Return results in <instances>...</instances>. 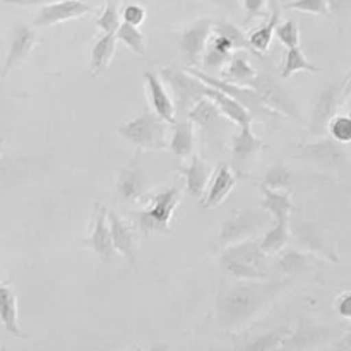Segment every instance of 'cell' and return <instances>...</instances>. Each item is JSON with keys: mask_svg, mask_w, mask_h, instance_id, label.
<instances>
[{"mask_svg": "<svg viewBox=\"0 0 351 351\" xmlns=\"http://www.w3.org/2000/svg\"><path fill=\"white\" fill-rule=\"evenodd\" d=\"M290 219H276L274 225L263 233V237H261L259 240V245L267 256L278 254L280 250L285 249V245H287L288 240H290Z\"/></svg>", "mask_w": 351, "mask_h": 351, "instance_id": "d4e9b609", "label": "cell"}, {"mask_svg": "<svg viewBox=\"0 0 351 351\" xmlns=\"http://www.w3.org/2000/svg\"><path fill=\"white\" fill-rule=\"evenodd\" d=\"M281 9L278 5L276 0L271 2V12L267 16L266 23H263L261 26H257L256 29H252V33L247 36L250 45V50L256 51V53H266L271 47V41H273L274 31H276V26L281 23Z\"/></svg>", "mask_w": 351, "mask_h": 351, "instance_id": "ffe728a7", "label": "cell"}, {"mask_svg": "<svg viewBox=\"0 0 351 351\" xmlns=\"http://www.w3.org/2000/svg\"><path fill=\"white\" fill-rule=\"evenodd\" d=\"M283 7L290 10H298V12L314 14V16H329L326 0H291V2L285 3Z\"/></svg>", "mask_w": 351, "mask_h": 351, "instance_id": "8d00e7d4", "label": "cell"}, {"mask_svg": "<svg viewBox=\"0 0 351 351\" xmlns=\"http://www.w3.org/2000/svg\"><path fill=\"white\" fill-rule=\"evenodd\" d=\"M34 41H36V34H34L33 27L27 26V24H21V26H17L16 29H14L9 53H7L5 62H3L2 77H7L9 72L12 71L16 65L24 62V58H26L27 55H29V51L33 50Z\"/></svg>", "mask_w": 351, "mask_h": 351, "instance_id": "9a60e30c", "label": "cell"}, {"mask_svg": "<svg viewBox=\"0 0 351 351\" xmlns=\"http://www.w3.org/2000/svg\"><path fill=\"white\" fill-rule=\"evenodd\" d=\"M274 351H285V350H283V345H281L280 348H276V350H274Z\"/></svg>", "mask_w": 351, "mask_h": 351, "instance_id": "7dc6e473", "label": "cell"}, {"mask_svg": "<svg viewBox=\"0 0 351 351\" xmlns=\"http://www.w3.org/2000/svg\"><path fill=\"white\" fill-rule=\"evenodd\" d=\"M161 79L167 86H170L171 95L175 98V113L187 115L189 110L201 101L202 98H208L209 86L204 84L199 77H195L191 72L177 71V69H161Z\"/></svg>", "mask_w": 351, "mask_h": 351, "instance_id": "5b68a950", "label": "cell"}, {"mask_svg": "<svg viewBox=\"0 0 351 351\" xmlns=\"http://www.w3.org/2000/svg\"><path fill=\"white\" fill-rule=\"evenodd\" d=\"M180 189L170 187L153 195L144 211L136 213L137 226L143 233H163L170 230L171 216L180 202Z\"/></svg>", "mask_w": 351, "mask_h": 351, "instance_id": "8992f818", "label": "cell"}, {"mask_svg": "<svg viewBox=\"0 0 351 351\" xmlns=\"http://www.w3.org/2000/svg\"><path fill=\"white\" fill-rule=\"evenodd\" d=\"M3 137H0V156H2V149H3Z\"/></svg>", "mask_w": 351, "mask_h": 351, "instance_id": "bcb514c9", "label": "cell"}, {"mask_svg": "<svg viewBox=\"0 0 351 351\" xmlns=\"http://www.w3.org/2000/svg\"><path fill=\"white\" fill-rule=\"evenodd\" d=\"M213 26H215V21L204 17V19L195 21L192 26H189L180 34L178 47H180L182 55L191 67H199V64H201V58L213 34Z\"/></svg>", "mask_w": 351, "mask_h": 351, "instance_id": "52a82bcc", "label": "cell"}, {"mask_svg": "<svg viewBox=\"0 0 351 351\" xmlns=\"http://www.w3.org/2000/svg\"><path fill=\"white\" fill-rule=\"evenodd\" d=\"M276 266L283 274H297L307 267V257L298 250H290L278 259Z\"/></svg>", "mask_w": 351, "mask_h": 351, "instance_id": "836d02e7", "label": "cell"}, {"mask_svg": "<svg viewBox=\"0 0 351 351\" xmlns=\"http://www.w3.org/2000/svg\"><path fill=\"white\" fill-rule=\"evenodd\" d=\"M343 151L339 149V146L332 141H319V143L308 144L302 149L300 158L302 160H307L311 163L319 165V167L324 168H332L338 167L343 160Z\"/></svg>", "mask_w": 351, "mask_h": 351, "instance_id": "d6986e66", "label": "cell"}, {"mask_svg": "<svg viewBox=\"0 0 351 351\" xmlns=\"http://www.w3.org/2000/svg\"><path fill=\"white\" fill-rule=\"evenodd\" d=\"M269 223L271 216L263 208L242 209L221 225L218 233V247L223 250L225 247L252 240L256 235L266 232Z\"/></svg>", "mask_w": 351, "mask_h": 351, "instance_id": "277c9868", "label": "cell"}, {"mask_svg": "<svg viewBox=\"0 0 351 351\" xmlns=\"http://www.w3.org/2000/svg\"><path fill=\"white\" fill-rule=\"evenodd\" d=\"M348 117H351V106H350V115Z\"/></svg>", "mask_w": 351, "mask_h": 351, "instance_id": "f907efd6", "label": "cell"}, {"mask_svg": "<svg viewBox=\"0 0 351 351\" xmlns=\"http://www.w3.org/2000/svg\"><path fill=\"white\" fill-rule=\"evenodd\" d=\"M243 10H245V24L250 23L256 17L264 16V7L266 0H242Z\"/></svg>", "mask_w": 351, "mask_h": 351, "instance_id": "f35d334b", "label": "cell"}, {"mask_svg": "<svg viewBox=\"0 0 351 351\" xmlns=\"http://www.w3.org/2000/svg\"><path fill=\"white\" fill-rule=\"evenodd\" d=\"M106 215H108L106 208H101V206H99L98 215H96L95 218V228H93L91 235L84 240L86 245L101 259V263H108L113 257V254H115V247H113L112 233H110L108 218H106Z\"/></svg>", "mask_w": 351, "mask_h": 351, "instance_id": "2e32d148", "label": "cell"}, {"mask_svg": "<svg viewBox=\"0 0 351 351\" xmlns=\"http://www.w3.org/2000/svg\"><path fill=\"white\" fill-rule=\"evenodd\" d=\"M117 50L115 33H103L91 50V74L99 75L112 62Z\"/></svg>", "mask_w": 351, "mask_h": 351, "instance_id": "4316f807", "label": "cell"}, {"mask_svg": "<svg viewBox=\"0 0 351 351\" xmlns=\"http://www.w3.org/2000/svg\"><path fill=\"white\" fill-rule=\"evenodd\" d=\"M91 12V7L84 0H64V2L43 5L38 16L34 17V27H48L55 24L65 23V21L79 19Z\"/></svg>", "mask_w": 351, "mask_h": 351, "instance_id": "9c48e42d", "label": "cell"}, {"mask_svg": "<svg viewBox=\"0 0 351 351\" xmlns=\"http://www.w3.org/2000/svg\"><path fill=\"white\" fill-rule=\"evenodd\" d=\"M237 185L235 171L232 167L226 163H219L218 168L213 171V177L209 180L208 189L204 192V201H202V208L211 209L221 204Z\"/></svg>", "mask_w": 351, "mask_h": 351, "instance_id": "8fae6325", "label": "cell"}, {"mask_svg": "<svg viewBox=\"0 0 351 351\" xmlns=\"http://www.w3.org/2000/svg\"><path fill=\"white\" fill-rule=\"evenodd\" d=\"M339 91H341V89H339L336 84H332L329 86L328 89H324L322 95L319 96L317 103H315L314 113H312V122H311V130L312 134H315V136L324 134V130L328 129V123L331 122L332 117L336 115Z\"/></svg>", "mask_w": 351, "mask_h": 351, "instance_id": "e0dca14e", "label": "cell"}, {"mask_svg": "<svg viewBox=\"0 0 351 351\" xmlns=\"http://www.w3.org/2000/svg\"><path fill=\"white\" fill-rule=\"evenodd\" d=\"M219 115H221V113H219V110L216 108L215 103H213L209 98H202L201 101L195 103V105L189 110L185 119L191 120L194 125L206 127V129H208V127L215 125V123L218 122Z\"/></svg>", "mask_w": 351, "mask_h": 351, "instance_id": "f1b7e54d", "label": "cell"}, {"mask_svg": "<svg viewBox=\"0 0 351 351\" xmlns=\"http://www.w3.org/2000/svg\"><path fill=\"white\" fill-rule=\"evenodd\" d=\"M178 173L185 178V189L194 197L204 195L209 180L213 177V168L208 161L202 160L199 154H192L189 165H178Z\"/></svg>", "mask_w": 351, "mask_h": 351, "instance_id": "5bb4252c", "label": "cell"}, {"mask_svg": "<svg viewBox=\"0 0 351 351\" xmlns=\"http://www.w3.org/2000/svg\"><path fill=\"white\" fill-rule=\"evenodd\" d=\"M0 324L9 335L16 336V338H26V335L19 328L17 297L7 283H0Z\"/></svg>", "mask_w": 351, "mask_h": 351, "instance_id": "44dd1931", "label": "cell"}, {"mask_svg": "<svg viewBox=\"0 0 351 351\" xmlns=\"http://www.w3.org/2000/svg\"><path fill=\"white\" fill-rule=\"evenodd\" d=\"M208 98L215 103L216 108L219 110V113H221L223 117H226L228 120H232V122L237 123L239 127L243 125V123L250 122L249 110H247L243 105H240L235 98H232V96L226 95V93H223V91H219V89L211 88V86H209Z\"/></svg>", "mask_w": 351, "mask_h": 351, "instance_id": "cb8c5ba5", "label": "cell"}, {"mask_svg": "<svg viewBox=\"0 0 351 351\" xmlns=\"http://www.w3.org/2000/svg\"><path fill=\"white\" fill-rule=\"evenodd\" d=\"M223 81L230 82V84L235 86H250L252 81L256 79L257 71L252 67L250 60L247 58V55H243L242 50L233 51L230 60L226 62V65L221 71Z\"/></svg>", "mask_w": 351, "mask_h": 351, "instance_id": "ac0fdd59", "label": "cell"}, {"mask_svg": "<svg viewBox=\"0 0 351 351\" xmlns=\"http://www.w3.org/2000/svg\"><path fill=\"white\" fill-rule=\"evenodd\" d=\"M0 351H7V350H5V346H2V348H0Z\"/></svg>", "mask_w": 351, "mask_h": 351, "instance_id": "c3c4849f", "label": "cell"}, {"mask_svg": "<svg viewBox=\"0 0 351 351\" xmlns=\"http://www.w3.org/2000/svg\"><path fill=\"white\" fill-rule=\"evenodd\" d=\"M129 351H141L139 348H134V350H129Z\"/></svg>", "mask_w": 351, "mask_h": 351, "instance_id": "681fc988", "label": "cell"}, {"mask_svg": "<svg viewBox=\"0 0 351 351\" xmlns=\"http://www.w3.org/2000/svg\"><path fill=\"white\" fill-rule=\"evenodd\" d=\"M7 3H12V5L19 7H43L50 5V3L64 2V0H5Z\"/></svg>", "mask_w": 351, "mask_h": 351, "instance_id": "b9f144b4", "label": "cell"}, {"mask_svg": "<svg viewBox=\"0 0 351 351\" xmlns=\"http://www.w3.org/2000/svg\"><path fill=\"white\" fill-rule=\"evenodd\" d=\"M149 351H168L167 345H160V346H153Z\"/></svg>", "mask_w": 351, "mask_h": 351, "instance_id": "f6af8a7d", "label": "cell"}, {"mask_svg": "<svg viewBox=\"0 0 351 351\" xmlns=\"http://www.w3.org/2000/svg\"><path fill=\"white\" fill-rule=\"evenodd\" d=\"M122 19L123 23L139 27L144 23V19H146V9L139 5V3H129V5L123 7Z\"/></svg>", "mask_w": 351, "mask_h": 351, "instance_id": "74e56055", "label": "cell"}, {"mask_svg": "<svg viewBox=\"0 0 351 351\" xmlns=\"http://www.w3.org/2000/svg\"><path fill=\"white\" fill-rule=\"evenodd\" d=\"M144 82H146V91L149 96L151 106L153 112L158 117L168 123L175 122V103L171 99L170 93H168L167 86H165L161 75H158L154 71L144 72Z\"/></svg>", "mask_w": 351, "mask_h": 351, "instance_id": "7c38bea8", "label": "cell"}, {"mask_svg": "<svg viewBox=\"0 0 351 351\" xmlns=\"http://www.w3.org/2000/svg\"><path fill=\"white\" fill-rule=\"evenodd\" d=\"M219 264L235 280L259 281L271 276L269 256L261 249L259 240H245L225 247L219 256Z\"/></svg>", "mask_w": 351, "mask_h": 351, "instance_id": "7a4b0ae2", "label": "cell"}, {"mask_svg": "<svg viewBox=\"0 0 351 351\" xmlns=\"http://www.w3.org/2000/svg\"><path fill=\"white\" fill-rule=\"evenodd\" d=\"M350 350H351V332L348 336H346L345 339H343V343L339 345L338 351H350Z\"/></svg>", "mask_w": 351, "mask_h": 351, "instance_id": "ee69618b", "label": "cell"}, {"mask_svg": "<svg viewBox=\"0 0 351 351\" xmlns=\"http://www.w3.org/2000/svg\"><path fill=\"white\" fill-rule=\"evenodd\" d=\"M302 71H307V72H319L321 69L317 65L311 64L308 58L305 57V53L302 51L300 47H295V48H288L287 55H285V60L283 65H281V77L285 79H290L291 75L297 74V72Z\"/></svg>", "mask_w": 351, "mask_h": 351, "instance_id": "83f0119b", "label": "cell"}, {"mask_svg": "<svg viewBox=\"0 0 351 351\" xmlns=\"http://www.w3.org/2000/svg\"><path fill=\"white\" fill-rule=\"evenodd\" d=\"M119 192L123 201H137L146 192V173L139 163L123 168L119 178Z\"/></svg>", "mask_w": 351, "mask_h": 351, "instance_id": "603a6c76", "label": "cell"}, {"mask_svg": "<svg viewBox=\"0 0 351 351\" xmlns=\"http://www.w3.org/2000/svg\"><path fill=\"white\" fill-rule=\"evenodd\" d=\"M336 311H338V314L343 319H351V291L339 298L338 305H336Z\"/></svg>", "mask_w": 351, "mask_h": 351, "instance_id": "60d3db41", "label": "cell"}, {"mask_svg": "<svg viewBox=\"0 0 351 351\" xmlns=\"http://www.w3.org/2000/svg\"><path fill=\"white\" fill-rule=\"evenodd\" d=\"M96 26L103 33H115L120 26V12H119V0H106V5L103 12L96 19Z\"/></svg>", "mask_w": 351, "mask_h": 351, "instance_id": "1f68e13d", "label": "cell"}, {"mask_svg": "<svg viewBox=\"0 0 351 351\" xmlns=\"http://www.w3.org/2000/svg\"><path fill=\"white\" fill-rule=\"evenodd\" d=\"M106 218H108L113 247H115L117 252L122 254V256L134 266L137 259V242L132 225H130L129 221H125L123 218H120V216L113 211H108Z\"/></svg>", "mask_w": 351, "mask_h": 351, "instance_id": "4fadbf2b", "label": "cell"}, {"mask_svg": "<svg viewBox=\"0 0 351 351\" xmlns=\"http://www.w3.org/2000/svg\"><path fill=\"white\" fill-rule=\"evenodd\" d=\"M195 146V132H194V123L189 119L178 120L173 122V132L170 137V147L173 151L175 156L178 160H189L194 154Z\"/></svg>", "mask_w": 351, "mask_h": 351, "instance_id": "7402d4cb", "label": "cell"}, {"mask_svg": "<svg viewBox=\"0 0 351 351\" xmlns=\"http://www.w3.org/2000/svg\"><path fill=\"white\" fill-rule=\"evenodd\" d=\"M291 182V173L287 167L283 165H274L273 168H269L264 177L263 187L273 189V191H285V189L290 185Z\"/></svg>", "mask_w": 351, "mask_h": 351, "instance_id": "d6a6232c", "label": "cell"}, {"mask_svg": "<svg viewBox=\"0 0 351 351\" xmlns=\"http://www.w3.org/2000/svg\"><path fill=\"white\" fill-rule=\"evenodd\" d=\"M328 130L335 143H351V117L335 115L328 123Z\"/></svg>", "mask_w": 351, "mask_h": 351, "instance_id": "e575fe53", "label": "cell"}, {"mask_svg": "<svg viewBox=\"0 0 351 351\" xmlns=\"http://www.w3.org/2000/svg\"><path fill=\"white\" fill-rule=\"evenodd\" d=\"M274 34H276L278 40H280L287 48L300 47V29H298L297 21L288 19L285 21V23H280L276 26Z\"/></svg>", "mask_w": 351, "mask_h": 351, "instance_id": "d590c367", "label": "cell"}, {"mask_svg": "<svg viewBox=\"0 0 351 351\" xmlns=\"http://www.w3.org/2000/svg\"><path fill=\"white\" fill-rule=\"evenodd\" d=\"M168 125L170 123L165 122L156 113L147 112L122 123L119 127V134L130 144L144 151H163L170 144Z\"/></svg>", "mask_w": 351, "mask_h": 351, "instance_id": "3957f363", "label": "cell"}, {"mask_svg": "<svg viewBox=\"0 0 351 351\" xmlns=\"http://www.w3.org/2000/svg\"><path fill=\"white\" fill-rule=\"evenodd\" d=\"M261 149H263V141L254 134L252 122L240 125V130L232 139V165H230L232 170L243 175Z\"/></svg>", "mask_w": 351, "mask_h": 351, "instance_id": "ba28073f", "label": "cell"}, {"mask_svg": "<svg viewBox=\"0 0 351 351\" xmlns=\"http://www.w3.org/2000/svg\"><path fill=\"white\" fill-rule=\"evenodd\" d=\"M343 96H350L351 95V69H350V74H348V77H346V81H345V84H343V93H341Z\"/></svg>", "mask_w": 351, "mask_h": 351, "instance_id": "7bdbcfd3", "label": "cell"}, {"mask_svg": "<svg viewBox=\"0 0 351 351\" xmlns=\"http://www.w3.org/2000/svg\"><path fill=\"white\" fill-rule=\"evenodd\" d=\"M249 88H252L273 112H283L291 117H297V108H295L293 99L288 96V93L285 91V89H281L280 86H278L273 79L267 77V75L257 74Z\"/></svg>", "mask_w": 351, "mask_h": 351, "instance_id": "30bf717a", "label": "cell"}, {"mask_svg": "<svg viewBox=\"0 0 351 351\" xmlns=\"http://www.w3.org/2000/svg\"><path fill=\"white\" fill-rule=\"evenodd\" d=\"M117 41H122L127 48H129L132 53L136 55H144L146 53V40H144V34L141 33L139 27L132 26V24L120 23L119 29L115 31Z\"/></svg>", "mask_w": 351, "mask_h": 351, "instance_id": "f546056e", "label": "cell"}, {"mask_svg": "<svg viewBox=\"0 0 351 351\" xmlns=\"http://www.w3.org/2000/svg\"><path fill=\"white\" fill-rule=\"evenodd\" d=\"M328 2L329 16H341L351 9V0H326Z\"/></svg>", "mask_w": 351, "mask_h": 351, "instance_id": "ab89813d", "label": "cell"}, {"mask_svg": "<svg viewBox=\"0 0 351 351\" xmlns=\"http://www.w3.org/2000/svg\"><path fill=\"white\" fill-rule=\"evenodd\" d=\"M263 189V202H261V208L267 213L269 216H273L274 221L276 219H290L291 211H293V204H291L290 195L285 191H273V189L261 187Z\"/></svg>", "mask_w": 351, "mask_h": 351, "instance_id": "484cf974", "label": "cell"}, {"mask_svg": "<svg viewBox=\"0 0 351 351\" xmlns=\"http://www.w3.org/2000/svg\"><path fill=\"white\" fill-rule=\"evenodd\" d=\"M290 335L291 332L288 331V329H276V331L267 332V335L254 339L252 343H249V345L243 348V351H274L283 345L285 339Z\"/></svg>", "mask_w": 351, "mask_h": 351, "instance_id": "4dcf8cb0", "label": "cell"}, {"mask_svg": "<svg viewBox=\"0 0 351 351\" xmlns=\"http://www.w3.org/2000/svg\"><path fill=\"white\" fill-rule=\"evenodd\" d=\"M283 288L278 281L240 280L226 293L219 297L218 315L226 328H239L256 317L261 308L266 307L271 298Z\"/></svg>", "mask_w": 351, "mask_h": 351, "instance_id": "6da1fadb", "label": "cell"}]
</instances>
